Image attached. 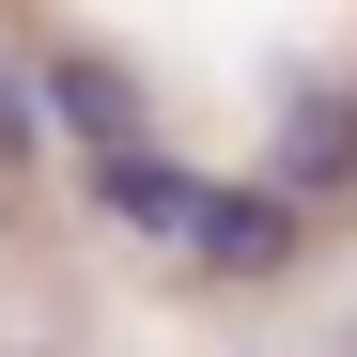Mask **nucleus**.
<instances>
[{
	"label": "nucleus",
	"instance_id": "nucleus-1",
	"mask_svg": "<svg viewBox=\"0 0 357 357\" xmlns=\"http://www.w3.org/2000/svg\"><path fill=\"white\" fill-rule=\"evenodd\" d=\"M295 218L280 187H187V218H171V249H187L202 280H295Z\"/></svg>",
	"mask_w": 357,
	"mask_h": 357
},
{
	"label": "nucleus",
	"instance_id": "nucleus-2",
	"mask_svg": "<svg viewBox=\"0 0 357 357\" xmlns=\"http://www.w3.org/2000/svg\"><path fill=\"white\" fill-rule=\"evenodd\" d=\"M31 125L78 140V155H125V140H155V109H140V78L109 63V47H47L31 63Z\"/></svg>",
	"mask_w": 357,
	"mask_h": 357
},
{
	"label": "nucleus",
	"instance_id": "nucleus-3",
	"mask_svg": "<svg viewBox=\"0 0 357 357\" xmlns=\"http://www.w3.org/2000/svg\"><path fill=\"white\" fill-rule=\"evenodd\" d=\"M264 187L311 218L326 187H357V93H295L280 109V140H264Z\"/></svg>",
	"mask_w": 357,
	"mask_h": 357
},
{
	"label": "nucleus",
	"instance_id": "nucleus-4",
	"mask_svg": "<svg viewBox=\"0 0 357 357\" xmlns=\"http://www.w3.org/2000/svg\"><path fill=\"white\" fill-rule=\"evenodd\" d=\"M93 202L125 218V233H171V218H187V171H171L155 140H125V155H93Z\"/></svg>",
	"mask_w": 357,
	"mask_h": 357
},
{
	"label": "nucleus",
	"instance_id": "nucleus-5",
	"mask_svg": "<svg viewBox=\"0 0 357 357\" xmlns=\"http://www.w3.org/2000/svg\"><path fill=\"white\" fill-rule=\"evenodd\" d=\"M31 155H47V125H31V78L0 63V171H31Z\"/></svg>",
	"mask_w": 357,
	"mask_h": 357
}]
</instances>
